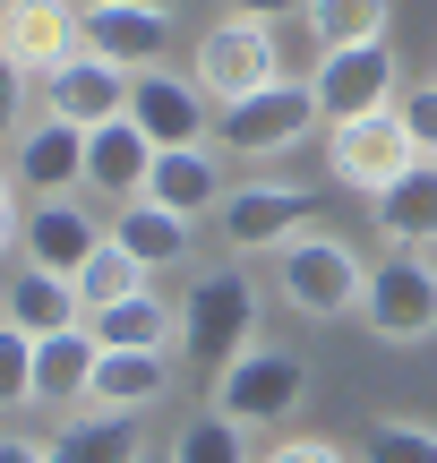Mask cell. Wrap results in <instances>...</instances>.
I'll use <instances>...</instances> for the list:
<instances>
[{"label": "cell", "instance_id": "6da1fadb", "mask_svg": "<svg viewBox=\"0 0 437 463\" xmlns=\"http://www.w3.org/2000/svg\"><path fill=\"white\" fill-rule=\"evenodd\" d=\"M257 344V283L240 266H206L181 292V352L198 369H232Z\"/></svg>", "mask_w": 437, "mask_h": 463}, {"label": "cell", "instance_id": "7a4b0ae2", "mask_svg": "<svg viewBox=\"0 0 437 463\" xmlns=\"http://www.w3.org/2000/svg\"><path fill=\"white\" fill-rule=\"evenodd\" d=\"M318 86L309 78H274L266 95H249V103H223L215 112V146H232V155H249V164H274V155H292V146H309V129H318Z\"/></svg>", "mask_w": 437, "mask_h": 463}, {"label": "cell", "instance_id": "3957f363", "mask_svg": "<svg viewBox=\"0 0 437 463\" xmlns=\"http://www.w3.org/2000/svg\"><path fill=\"white\" fill-rule=\"evenodd\" d=\"M309 403V361L284 344H249L232 369H215V412L240 420V430H274Z\"/></svg>", "mask_w": 437, "mask_h": 463}, {"label": "cell", "instance_id": "277c9868", "mask_svg": "<svg viewBox=\"0 0 437 463\" xmlns=\"http://www.w3.org/2000/svg\"><path fill=\"white\" fill-rule=\"evenodd\" d=\"M360 317H369L377 344H429L437 335V266H429V249H386L369 266Z\"/></svg>", "mask_w": 437, "mask_h": 463}, {"label": "cell", "instance_id": "5b68a950", "mask_svg": "<svg viewBox=\"0 0 437 463\" xmlns=\"http://www.w3.org/2000/svg\"><path fill=\"white\" fill-rule=\"evenodd\" d=\"M274 283L301 317H352L360 292H369V266L335 241V232H301V241L274 258Z\"/></svg>", "mask_w": 437, "mask_h": 463}, {"label": "cell", "instance_id": "8992f818", "mask_svg": "<svg viewBox=\"0 0 437 463\" xmlns=\"http://www.w3.org/2000/svg\"><path fill=\"white\" fill-rule=\"evenodd\" d=\"M326 164H335L343 189L377 198V189H395L412 164H421V146H412L404 112H360V120H335V129H326Z\"/></svg>", "mask_w": 437, "mask_h": 463}, {"label": "cell", "instance_id": "52a82bcc", "mask_svg": "<svg viewBox=\"0 0 437 463\" xmlns=\"http://www.w3.org/2000/svg\"><path fill=\"white\" fill-rule=\"evenodd\" d=\"M189 78L215 95V112H223V103L266 95V86L284 78V61H274V26H249V17L206 26V43H198V61H189Z\"/></svg>", "mask_w": 437, "mask_h": 463}, {"label": "cell", "instance_id": "ba28073f", "mask_svg": "<svg viewBox=\"0 0 437 463\" xmlns=\"http://www.w3.org/2000/svg\"><path fill=\"white\" fill-rule=\"evenodd\" d=\"M129 120L154 137V155L172 146H215V95L181 69H137L129 78Z\"/></svg>", "mask_w": 437, "mask_h": 463}, {"label": "cell", "instance_id": "9c48e42d", "mask_svg": "<svg viewBox=\"0 0 437 463\" xmlns=\"http://www.w3.org/2000/svg\"><path fill=\"white\" fill-rule=\"evenodd\" d=\"M318 112H326V129L335 120H360V112H395V52L386 43H352V52H318Z\"/></svg>", "mask_w": 437, "mask_h": 463}, {"label": "cell", "instance_id": "30bf717a", "mask_svg": "<svg viewBox=\"0 0 437 463\" xmlns=\"http://www.w3.org/2000/svg\"><path fill=\"white\" fill-rule=\"evenodd\" d=\"M318 215V198H309L301 181H240L232 198H223V241L232 249H292Z\"/></svg>", "mask_w": 437, "mask_h": 463}, {"label": "cell", "instance_id": "8fae6325", "mask_svg": "<svg viewBox=\"0 0 437 463\" xmlns=\"http://www.w3.org/2000/svg\"><path fill=\"white\" fill-rule=\"evenodd\" d=\"M0 52L26 78H51L60 61L86 52V9H69V0H9L0 9Z\"/></svg>", "mask_w": 437, "mask_h": 463}, {"label": "cell", "instance_id": "7c38bea8", "mask_svg": "<svg viewBox=\"0 0 437 463\" xmlns=\"http://www.w3.org/2000/svg\"><path fill=\"white\" fill-rule=\"evenodd\" d=\"M103 241H112V223H103V215H86L78 198H43V206L26 215V232H17L26 266H43V275H69V283H78V266L95 258Z\"/></svg>", "mask_w": 437, "mask_h": 463}, {"label": "cell", "instance_id": "4fadbf2b", "mask_svg": "<svg viewBox=\"0 0 437 463\" xmlns=\"http://www.w3.org/2000/svg\"><path fill=\"white\" fill-rule=\"evenodd\" d=\"M43 112L69 120V129H103V120H129V78H120L112 61H95V52H78V61H60L43 78Z\"/></svg>", "mask_w": 437, "mask_h": 463}, {"label": "cell", "instance_id": "5bb4252c", "mask_svg": "<svg viewBox=\"0 0 437 463\" xmlns=\"http://www.w3.org/2000/svg\"><path fill=\"white\" fill-rule=\"evenodd\" d=\"M9 172L34 189V198H69V189H86V129H69V120H51V112L26 120Z\"/></svg>", "mask_w": 437, "mask_h": 463}, {"label": "cell", "instance_id": "9a60e30c", "mask_svg": "<svg viewBox=\"0 0 437 463\" xmlns=\"http://www.w3.org/2000/svg\"><path fill=\"white\" fill-rule=\"evenodd\" d=\"M146 172H154V137L137 129V120H103V129H86V189L112 206H137L146 198Z\"/></svg>", "mask_w": 437, "mask_h": 463}, {"label": "cell", "instance_id": "2e32d148", "mask_svg": "<svg viewBox=\"0 0 437 463\" xmlns=\"http://www.w3.org/2000/svg\"><path fill=\"white\" fill-rule=\"evenodd\" d=\"M146 198L163 206V215H181V223H198V215H223V164H215V146H172V155H154V172H146Z\"/></svg>", "mask_w": 437, "mask_h": 463}, {"label": "cell", "instance_id": "e0dca14e", "mask_svg": "<svg viewBox=\"0 0 437 463\" xmlns=\"http://www.w3.org/2000/svg\"><path fill=\"white\" fill-rule=\"evenodd\" d=\"M163 43H172V17L163 9H86V52L112 61L120 78L163 69Z\"/></svg>", "mask_w": 437, "mask_h": 463}, {"label": "cell", "instance_id": "ac0fdd59", "mask_svg": "<svg viewBox=\"0 0 437 463\" xmlns=\"http://www.w3.org/2000/svg\"><path fill=\"white\" fill-rule=\"evenodd\" d=\"M95 369H103V335L95 326L43 335V344H34V403H51V412L86 403V395H95Z\"/></svg>", "mask_w": 437, "mask_h": 463}, {"label": "cell", "instance_id": "d6986e66", "mask_svg": "<svg viewBox=\"0 0 437 463\" xmlns=\"http://www.w3.org/2000/svg\"><path fill=\"white\" fill-rule=\"evenodd\" d=\"M369 223L386 232V249H437V155H421L395 189H377Z\"/></svg>", "mask_w": 437, "mask_h": 463}, {"label": "cell", "instance_id": "ffe728a7", "mask_svg": "<svg viewBox=\"0 0 437 463\" xmlns=\"http://www.w3.org/2000/svg\"><path fill=\"white\" fill-rule=\"evenodd\" d=\"M0 317H9L17 335H34V344H43V335L86 326V292H78L69 275H43V266H26V275L0 292Z\"/></svg>", "mask_w": 437, "mask_h": 463}, {"label": "cell", "instance_id": "44dd1931", "mask_svg": "<svg viewBox=\"0 0 437 463\" xmlns=\"http://www.w3.org/2000/svg\"><path fill=\"white\" fill-rule=\"evenodd\" d=\"M163 395H172V361L163 352H103L86 412H146V403H163Z\"/></svg>", "mask_w": 437, "mask_h": 463}, {"label": "cell", "instance_id": "7402d4cb", "mask_svg": "<svg viewBox=\"0 0 437 463\" xmlns=\"http://www.w3.org/2000/svg\"><path fill=\"white\" fill-rule=\"evenodd\" d=\"M51 463H146V430L137 412H86L51 438Z\"/></svg>", "mask_w": 437, "mask_h": 463}, {"label": "cell", "instance_id": "603a6c76", "mask_svg": "<svg viewBox=\"0 0 437 463\" xmlns=\"http://www.w3.org/2000/svg\"><path fill=\"white\" fill-rule=\"evenodd\" d=\"M86 326L103 335V352H163L172 335H181V309L154 300V292H129V300H112V309H95Z\"/></svg>", "mask_w": 437, "mask_h": 463}, {"label": "cell", "instance_id": "cb8c5ba5", "mask_svg": "<svg viewBox=\"0 0 437 463\" xmlns=\"http://www.w3.org/2000/svg\"><path fill=\"white\" fill-rule=\"evenodd\" d=\"M112 241L129 249V258L146 266V275H154V266H181V258H189V223H181V215H163L154 198L112 206Z\"/></svg>", "mask_w": 437, "mask_h": 463}, {"label": "cell", "instance_id": "d4e9b609", "mask_svg": "<svg viewBox=\"0 0 437 463\" xmlns=\"http://www.w3.org/2000/svg\"><path fill=\"white\" fill-rule=\"evenodd\" d=\"M386 9L395 0H309V34H318V52L386 43Z\"/></svg>", "mask_w": 437, "mask_h": 463}, {"label": "cell", "instance_id": "484cf974", "mask_svg": "<svg viewBox=\"0 0 437 463\" xmlns=\"http://www.w3.org/2000/svg\"><path fill=\"white\" fill-rule=\"evenodd\" d=\"M360 463H437V430L429 420H412V412H377V420H360Z\"/></svg>", "mask_w": 437, "mask_h": 463}, {"label": "cell", "instance_id": "4316f807", "mask_svg": "<svg viewBox=\"0 0 437 463\" xmlns=\"http://www.w3.org/2000/svg\"><path fill=\"white\" fill-rule=\"evenodd\" d=\"M172 463H249V430H240V420H223L215 403H206L198 420H181V438H172Z\"/></svg>", "mask_w": 437, "mask_h": 463}, {"label": "cell", "instance_id": "83f0119b", "mask_svg": "<svg viewBox=\"0 0 437 463\" xmlns=\"http://www.w3.org/2000/svg\"><path fill=\"white\" fill-rule=\"evenodd\" d=\"M78 292H86V317H95V309H112V300L146 292V266H137V258H129V249H120V241H103L95 258L78 266Z\"/></svg>", "mask_w": 437, "mask_h": 463}, {"label": "cell", "instance_id": "f1b7e54d", "mask_svg": "<svg viewBox=\"0 0 437 463\" xmlns=\"http://www.w3.org/2000/svg\"><path fill=\"white\" fill-rule=\"evenodd\" d=\"M17 403H34V335L0 317V412H17Z\"/></svg>", "mask_w": 437, "mask_h": 463}, {"label": "cell", "instance_id": "f546056e", "mask_svg": "<svg viewBox=\"0 0 437 463\" xmlns=\"http://www.w3.org/2000/svg\"><path fill=\"white\" fill-rule=\"evenodd\" d=\"M395 112H404L412 146H421V155H437V78H429V86H412V95L395 103Z\"/></svg>", "mask_w": 437, "mask_h": 463}, {"label": "cell", "instance_id": "4dcf8cb0", "mask_svg": "<svg viewBox=\"0 0 437 463\" xmlns=\"http://www.w3.org/2000/svg\"><path fill=\"white\" fill-rule=\"evenodd\" d=\"M26 129V69L0 52V137H17Z\"/></svg>", "mask_w": 437, "mask_h": 463}, {"label": "cell", "instance_id": "1f68e13d", "mask_svg": "<svg viewBox=\"0 0 437 463\" xmlns=\"http://www.w3.org/2000/svg\"><path fill=\"white\" fill-rule=\"evenodd\" d=\"M266 463H360V455L335 438H284V447H266Z\"/></svg>", "mask_w": 437, "mask_h": 463}, {"label": "cell", "instance_id": "d6a6232c", "mask_svg": "<svg viewBox=\"0 0 437 463\" xmlns=\"http://www.w3.org/2000/svg\"><path fill=\"white\" fill-rule=\"evenodd\" d=\"M232 17H249V26H274V17H309V0H223Z\"/></svg>", "mask_w": 437, "mask_h": 463}, {"label": "cell", "instance_id": "836d02e7", "mask_svg": "<svg viewBox=\"0 0 437 463\" xmlns=\"http://www.w3.org/2000/svg\"><path fill=\"white\" fill-rule=\"evenodd\" d=\"M17 232H26V215H17V172L0 164V249H17Z\"/></svg>", "mask_w": 437, "mask_h": 463}, {"label": "cell", "instance_id": "e575fe53", "mask_svg": "<svg viewBox=\"0 0 437 463\" xmlns=\"http://www.w3.org/2000/svg\"><path fill=\"white\" fill-rule=\"evenodd\" d=\"M0 463H51L43 438H0Z\"/></svg>", "mask_w": 437, "mask_h": 463}, {"label": "cell", "instance_id": "d590c367", "mask_svg": "<svg viewBox=\"0 0 437 463\" xmlns=\"http://www.w3.org/2000/svg\"><path fill=\"white\" fill-rule=\"evenodd\" d=\"M86 9H163L172 17V0H86Z\"/></svg>", "mask_w": 437, "mask_h": 463}, {"label": "cell", "instance_id": "8d00e7d4", "mask_svg": "<svg viewBox=\"0 0 437 463\" xmlns=\"http://www.w3.org/2000/svg\"><path fill=\"white\" fill-rule=\"evenodd\" d=\"M0 9H9V0H0Z\"/></svg>", "mask_w": 437, "mask_h": 463}]
</instances>
